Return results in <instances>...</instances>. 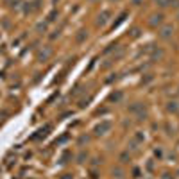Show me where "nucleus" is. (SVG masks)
<instances>
[{
	"mask_svg": "<svg viewBox=\"0 0 179 179\" xmlns=\"http://www.w3.org/2000/svg\"><path fill=\"white\" fill-rule=\"evenodd\" d=\"M109 15H111L109 11H104V13H102V15L99 16L97 23H99V25H106V23H108V20H109Z\"/></svg>",
	"mask_w": 179,
	"mask_h": 179,
	"instance_id": "3",
	"label": "nucleus"
},
{
	"mask_svg": "<svg viewBox=\"0 0 179 179\" xmlns=\"http://www.w3.org/2000/svg\"><path fill=\"white\" fill-rule=\"evenodd\" d=\"M88 102H90V97H84V99H81V100H79V108H84Z\"/></svg>",
	"mask_w": 179,
	"mask_h": 179,
	"instance_id": "9",
	"label": "nucleus"
},
{
	"mask_svg": "<svg viewBox=\"0 0 179 179\" xmlns=\"http://www.w3.org/2000/svg\"><path fill=\"white\" fill-rule=\"evenodd\" d=\"M84 38H86V32H84V31H81V32H79V36H77V41L81 43V41H82Z\"/></svg>",
	"mask_w": 179,
	"mask_h": 179,
	"instance_id": "12",
	"label": "nucleus"
},
{
	"mask_svg": "<svg viewBox=\"0 0 179 179\" xmlns=\"http://www.w3.org/2000/svg\"><path fill=\"white\" fill-rule=\"evenodd\" d=\"M149 23H151L152 27H156V25H161V23H163V16H161V15H154V16L151 18V22H149Z\"/></svg>",
	"mask_w": 179,
	"mask_h": 179,
	"instance_id": "4",
	"label": "nucleus"
},
{
	"mask_svg": "<svg viewBox=\"0 0 179 179\" xmlns=\"http://www.w3.org/2000/svg\"><path fill=\"white\" fill-rule=\"evenodd\" d=\"M168 111H172V113H177V111H179V106H177V102H170V104H168Z\"/></svg>",
	"mask_w": 179,
	"mask_h": 179,
	"instance_id": "8",
	"label": "nucleus"
},
{
	"mask_svg": "<svg viewBox=\"0 0 179 179\" xmlns=\"http://www.w3.org/2000/svg\"><path fill=\"white\" fill-rule=\"evenodd\" d=\"M56 16H57V13H56V11H52V13L49 15V22H54V20H56Z\"/></svg>",
	"mask_w": 179,
	"mask_h": 179,
	"instance_id": "13",
	"label": "nucleus"
},
{
	"mask_svg": "<svg viewBox=\"0 0 179 179\" xmlns=\"http://www.w3.org/2000/svg\"><path fill=\"white\" fill-rule=\"evenodd\" d=\"M49 56H50V49H47L45 52H39V54H38V59H39V61H47Z\"/></svg>",
	"mask_w": 179,
	"mask_h": 179,
	"instance_id": "7",
	"label": "nucleus"
},
{
	"mask_svg": "<svg viewBox=\"0 0 179 179\" xmlns=\"http://www.w3.org/2000/svg\"><path fill=\"white\" fill-rule=\"evenodd\" d=\"M129 111L134 113L138 118H143V116H145V108H143V104H132V106L129 108Z\"/></svg>",
	"mask_w": 179,
	"mask_h": 179,
	"instance_id": "1",
	"label": "nucleus"
},
{
	"mask_svg": "<svg viewBox=\"0 0 179 179\" xmlns=\"http://www.w3.org/2000/svg\"><path fill=\"white\" fill-rule=\"evenodd\" d=\"M109 129H111V122H100L95 127V134H97V136H100V134H106Z\"/></svg>",
	"mask_w": 179,
	"mask_h": 179,
	"instance_id": "2",
	"label": "nucleus"
},
{
	"mask_svg": "<svg viewBox=\"0 0 179 179\" xmlns=\"http://www.w3.org/2000/svg\"><path fill=\"white\" fill-rule=\"evenodd\" d=\"M161 179H172V177H170V174H165V175H163Z\"/></svg>",
	"mask_w": 179,
	"mask_h": 179,
	"instance_id": "15",
	"label": "nucleus"
},
{
	"mask_svg": "<svg viewBox=\"0 0 179 179\" xmlns=\"http://www.w3.org/2000/svg\"><path fill=\"white\" fill-rule=\"evenodd\" d=\"M47 131H50V125H45V129L38 131V134H34V136H32V140H39L41 136H45V134H47Z\"/></svg>",
	"mask_w": 179,
	"mask_h": 179,
	"instance_id": "5",
	"label": "nucleus"
},
{
	"mask_svg": "<svg viewBox=\"0 0 179 179\" xmlns=\"http://www.w3.org/2000/svg\"><path fill=\"white\" fill-rule=\"evenodd\" d=\"M159 34H161V38H168V36L172 34V27H170V25H165V27L161 29Z\"/></svg>",
	"mask_w": 179,
	"mask_h": 179,
	"instance_id": "6",
	"label": "nucleus"
},
{
	"mask_svg": "<svg viewBox=\"0 0 179 179\" xmlns=\"http://www.w3.org/2000/svg\"><path fill=\"white\" fill-rule=\"evenodd\" d=\"M132 4H136V6H138V4H142V0H132Z\"/></svg>",
	"mask_w": 179,
	"mask_h": 179,
	"instance_id": "16",
	"label": "nucleus"
},
{
	"mask_svg": "<svg viewBox=\"0 0 179 179\" xmlns=\"http://www.w3.org/2000/svg\"><path fill=\"white\" fill-rule=\"evenodd\" d=\"M170 2H172V0H159V6L161 7H167V6H170Z\"/></svg>",
	"mask_w": 179,
	"mask_h": 179,
	"instance_id": "11",
	"label": "nucleus"
},
{
	"mask_svg": "<svg viewBox=\"0 0 179 179\" xmlns=\"http://www.w3.org/2000/svg\"><path fill=\"white\" fill-rule=\"evenodd\" d=\"M68 158H72V154H70V152H65V154L61 156V159H59V163H66V159H68Z\"/></svg>",
	"mask_w": 179,
	"mask_h": 179,
	"instance_id": "10",
	"label": "nucleus"
},
{
	"mask_svg": "<svg viewBox=\"0 0 179 179\" xmlns=\"http://www.w3.org/2000/svg\"><path fill=\"white\" fill-rule=\"evenodd\" d=\"M120 99H122V93H116V95L111 97V100H120Z\"/></svg>",
	"mask_w": 179,
	"mask_h": 179,
	"instance_id": "14",
	"label": "nucleus"
}]
</instances>
